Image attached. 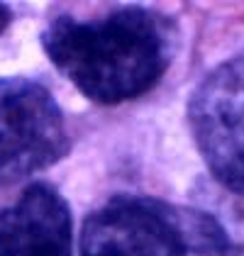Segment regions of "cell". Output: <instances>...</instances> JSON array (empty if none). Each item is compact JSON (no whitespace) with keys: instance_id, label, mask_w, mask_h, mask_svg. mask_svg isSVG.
Wrapping results in <instances>:
<instances>
[{"instance_id":"cell-1","label":"cell","mask_w":244,"mask_h":256,"mask_svg":"<svg viewBox=\"0 0 244 256\" xmlns=\"http://www.w3.org/2000/svg\"><path fill=\"white\" fill-rule=\"evenodd\" d=\"M42 49L83 96L120 105L149 93L178 49L171 18L149 8H120L102 18H54L42 32Z\"/></svg>"},{"instance_id":"cell-2","label":"cell","mask_w":244,"mask_h":256,"mask_svg":"<svg viewBox=\"0 0 244 256\" xmlns=\"http://www.w3.org/2000/svg\"><path fill=\"white\" fill-rule=\"evenodd\" d=\"M68 149L54 96L32 78H0V188L59 164Z\"/></svg>"},{"instance_id":"cell-3","label":"cell","mask_w":244,"mask_h":256,"mask_svg":"<svg viewBox=\"0 0 244 256\" xmlns=\"http://www.w3.org/2000/svg\"><path fill=\"white\" fill-rule=\"evenodd\" d=\"M188 127L212 178L244 198V56L222 61L196 86Z\"/></svg>"},{"instance_id":"cell-4","label":"cell","mask_w":244,"mask_h":256,"mask_svg":"<svg viewBox=\"0 0 244 256\" xmlns=\"http://www.w3.org/2000/svg\"><path fill=\"white\" fill-rule=\"evenodd\" d=\"M81 256H188L178 208L156 198L115 196L86 217Z\"/></svg>"},{"instance_id":"cell-5","label":"cell","mask_w":244,"mask_h":256,"mask_svg":"<svg viewBox=\"0 0 244 256\" xmlns=\"http://www.w3.org/2000/svg\"><path fill=\"white\" fill-rule=\"evenodd\" d=\"M0 256H74L71 208L49 183H30L0 208Z\"/></svg>"},{"instance_id":"cell-6","label":"cell","mask_w":244,"mask_h":256,"mask_svg":"<svg viewBox=\"0 0 244 256\" xmlns=\"http://www.w3.org/2000/svg\"><path fill=\"white\" fill-rule=\"evenodd\" d=\"M10 20H12V12H10V8H5V5L0 2V34L8 30Z\"/></svg>"}]
</instances>
